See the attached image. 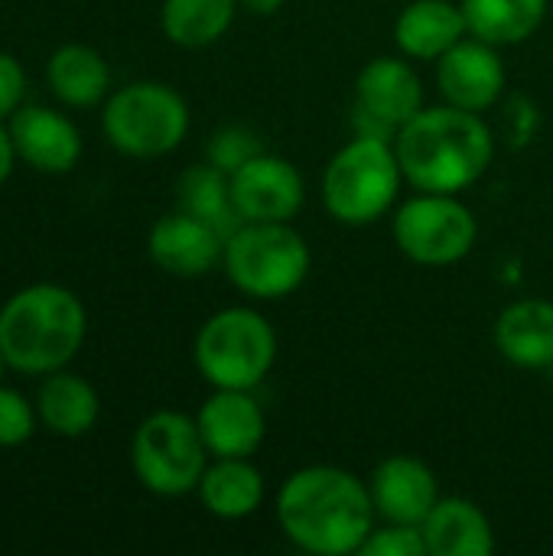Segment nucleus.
<instances>
[{"mask_svg":"<svg viewBox=\"0 0 553 556\" xmlns=\"http://www.w3.org/2000/svg\"><path fill=\"white\" fill-rule=\"evenodd\" d=\"M284 538L313 556H352L375 531L368 482L339 466H303L277 492Z\"/></svg>","mask_w":553,"mask_h":556,"instance_id":"obj_1","label":"nucleus"},{"mask_svg":"<svg viewBox=\"0 0 553 556\" xmlns=\"http://www.w3.org/2000/svg\"><path fill=\"white\" fill-rule=\"evenodd\" d=\"M407 186L417 192H463L476 186L495 156L492 127L456 104L424 108L394 137Z\"/></svg>","mask_w":553,"mask_h":556,"instance_id":"obj_2","label":"nucleus"},{"mask_svg":"<svg viewBox=\"0 0 553 556\" xmlns=\"http://www.w3.org/2000/svg\"><path fill=\"white\" fill-rule=\"evenodd\" d=\"M88 336L81 300L59 283H33L0 306V352L20 375H52L65 368Z\"/></svg>","mask_w":553,"mask_h":556,"instance_id":"obj_3","label":"nucleus"},{"mask_svg":"<svg viewBox=\"0 0 553 556\" xmlns=\"http://www.w3.org/2000/svg\"><path fill=\"white\" fill-rule=\"evenodd\" d=\"M404 182L394 140L355 134L326 163L323 205L339 225L365 228L398 205Z\"/></svg>","mask_w":553,"mask_h":556,"instance_id":"obj_4","label":"nucleus"},{"mask_svg":"<svg viewBox=\"0 0 553 556\" xmlns=\"http://www.w3.org/2000/svg\"><path fill=\"white\" fill-rule=\"evenodd\" d=\"M222 267L244 296L274 303L306 283L313 254L290 222H241L225 238Z\"/></svg>","mask_w":553,"mask_h":556,"instance_id":"obj_5","label":"nucleus"},{"mask_svg":"<svg viewBox=\"0 0 553 556\" xmlns=\"http://www.w3.org/2000/svg\"><path fill=\"white\" fill-rule=\"evenodd\" d=\"M192 362L212 388L254 391L277 362V332L251 306L218 309L196 332Z\"/></svg>","mask_w":553,"mask_h":556,"instance_id":"obj_6","label":"nucleus"},{"mask_svg":"<svg viewBox=\"0 0 553 556\" xmlns=\"http://www.w3.org/2000/svg\"><path fill=\"white\" fill-rule=\"evenodd\" d=\"M101 130L117 153L156 160L186 140L189 104L173 85L130 81L108 98L101 111Z\"/></svg>","mask_w":553,"mask_h":556,"instance_id":"obj_7","label":"nucleus"},{"mask_svg":"<svg viewBox=\"0 0 553 556\" xmlns=\"http://www.w3.org/2000/svg\"><path fill=\"white\" fill-rule=\"evenodd\" d=\"M209 459L212 456L202 443L196 417H186L179 410L150 414L130 440L134 476L147 492L160 498L196 492Z\"/></svg>","mask_w":553,"mask_h":556,"instance_id":"obj_8","label":"nucleus"},{"mask_svg":"<svg viewBox=\"0 0 553 556\" xmlns=\"http://www.w3.org/2000/svg\"><path fill=\"white\" fill-rule=\"evenodd\" d=\"M391 235L407 261L453 267L473 254L479 222L456 192H417L394 208Z\"/></svg>","mask_w":553,"mask_h":556,"instance_id":"obj_9","label":"nucleus"},{"mask_svg":"<svg viewBox=\"0 0 553 556\" xmlns=\"http://www.w3.org/2000/svg\"><path fill=\"white\" fill-rule=\"evenodd\" d=\"M424 111V81L407 55L372 59L352 91V124L355 134H372L394 140L407 121Z\"/></svg>","mask_w":553,"mask_h":556,"instance_id":"obj_10","label":"nucleus"},{"mask_svg":"<svg viewBox=\"0 0 553 556\" xmlns=\"http://www.w3.org/2000/svg\"><path fill=\"white\" fill-rule=\"evenodd\" d=\"M231 202L244 222H293L306 202V182L287 156L261 150L231 173Z\"/></svg>","mask_w":553,"mask_h":556,"instance_id":"obj_11","label":"nucleus"},{"mask_svg":"<svg viewBox=\"0 0 553 556\" xmlns=\"http://www.w3.org/2000/svg\"><path fill=\"white\" fill-rule=\"evenodd\" d=\"M437 85L447 104H456L463 111H489L499 104L505 91V62L499 46L466 36L450 52H443L437 62Z\"/></svg>","mask_w":553,"mask_h":556,"instance_id":"obj_12","label":"nucleus"},{"mask_svg":"<svg viewBox=\"0 0 553 556\" xmlns=\"http://www.w3.org/2000/svg\"><path fill=\"white\" fill-rule=\"evenodd\" d=\"M147 251L163 274L196 280L205 277L215 264H222L225 238L209 222L176 208L153 222L147 235Z\"/></svg>","mask_w":553,"mask_h":556,"instance_id":"obj_13","label":"nucleus"},{"mask_svg":"<svg viewBox=\"0 0 553 556\" xmlns=\"http://www.w3.org/2000/svg\"><path fill=\"white\" fill-rule=\"evenodd\" d=\"M196 424L212 459H251L267 437L264 407L251 391L215 388L199 407Z\"/></svg>","mask_w":553,"mask_h":556,"instance_id":"obj_14","label":"nucleus"},{"mask_svg":"<svg viewBox=\"0 0 553 556\" xmlns=\"http://www.w3.org/2000/svg\"><path fill=\"white\" fill-rule=\"evenodd\" d=\"M368 492L378 518L391 525H424L433 505L443 498L433 469L417 456H388L375 466Z\"/></svg>","mask_w":553,"mask_h":556,"instance_id":"obj_15","label":"nucleus"},{"mask_svg":"<svg viewBox=\"0 0 553 556\" xmlns=\"http://www.w3.org/2000/svg\"><path fill=\"white\" fill-rule=\"evenodd\" d=\"M7 130L16 156L39 173H52V176L68 173L81 156L78 127L52 108H39V104L16 108L7 121Z\"/></svg>","mask_w":553,"mask_h":556,"instance_id":"obj_16","label":"nucleus"},{"mask_svg":"<svg viewBox=\"0 0 553 556\" xmlns=\"http://www.w3.org/2000/svg\"><path fill=\"white\" fill-rule=\"evenodd\" d=\"M469 36L463 7L453 0H411L394 20V42L401 55L437 62L460 39Z\"/></svg>","mask_w":553,"mask_h":556,"instance_id":"obj_17","label":"nucleus"},{"mask_svg":"<svg viewBox=\"0 0 553 556\" xmlns=\"http://www.w3.org/2000/svg\"><path fill=\"white\" fill-rule=\"evenodd\" d=\"M499 352L528 371L553 365V303L541 296H525L508 303L495 319Z\"/></svg>","mask_w":553,"mask_h":556,"instance_id":"obj_18","label":"nucleus"},{"mask_svg":"<svg viewBox=\"0 0 553 556\" xmlns=\"http://www.w3.org/2000/svg\"><path fill=\"white\" fill-rule=\"evenodd\" d=\"M420 531L430 556H489L495 551L489 515L476 502L460 495L440 498Z\"/></svg>","mask_w":553,"mask_h":556,"instance_id":"obj_19","label":"nucleus"},{"mask_svg":"<svg viewBox=\"0 0 553 556\" xmlns=\"http://www.w3.org/2000/svg\"><path fill=\"white\" fill-rule=\"evenodd\" d=\"M196 495L212 518L244 521L264 505L267 482L251 459H212L199 479Z\"/></svg>","mask_w":553,"mask_h":556,"instance_id":"obj_20","label":"nucleus"},{"mask_svg":"<svg viewBox=\"0 0 553 556\" xmlns=\"http://www.w3.org/2000/svg\"><path fill=\"white\" fill-rule=\"evenodd\" d=\"M36 414L49 433H55L62 440H78L95 430L101 401H98V391L81 375L59 368V371L46 375V381L39 384Z\"/></svg>","mask_w":553,"mask_h":556,"instance_id":"obj_21","label":"nucleus"},{"mask_svg":"<svg viewBox=\"0 0 553 556\" xmlns=\"http://www.w3.org/2000/svg\"><path fill=\"white\" fill-rule=\"evenodd\" d=\"M46 81H49L52 94L62 104L91 108L108 94L111 68H108V62H104V55L98 49L81 46V42H68V46H59L49 55Z\"/></svg>","mask_w":553,"mask_h":556,"instance_id":"obj_22","label":"nucleus"},{"mask_svg":"<svg viewBox=\"0 0 553 556\" xmlns=\"http://www.w3.org/2000/svg\"><path fill=\"white\" fill-rule=\"evenodd\" d=\"M469 36L492 46H518L538 33L551 0H460Z\"/></svg>","mask_w":553,"mask_h":556,"instance_id":"obj_23","label":"nucleus"},{"mask_svg":"<svg viewBox=\"0 0 553 556\" xmlns=\"http://www.w3.org/2000/svg\"><path fill=\"white\" fill-rule=\"evenodd\" d=\"M176 208L209 222L222 238H228L244 218L238 215L235 202H231V176L218 166H212L209 160L205 163H196L189 166L179 182H176Z\"/></svg>","mask_w":553,"mask_h":556,"instance_id":"obj_24","label":"nucleus"},{"mask_svg":"<svg viewBox=\"0 0 553 556\" xmlns=\"http://www.w3.org/2000/svg\"><path fill=\"white\" fill-rule=\"evenodd\" d=\"M238 13V0H163L160 26L179 49H205L218 42Z\"/></svg>","mask_w":553,"mask_h":556,"instance_id":"obj_25","label":"nucleus"},{"mask_svg":"<svg viewBox=\"0 0 553 556\" xmlns=\"http://www.w3.org/2000/svg\"><path fill=\"white\" fill-rule=\"evenodd\" d=\"M264 150V143H261V137L251 130V127H244V124H228V127H222V130H215L212 134V140H209V147H205V156H209V163L212 166H218V169H225L228 176L238 169V166H244L251 156H257Z\"/></svg>","mask_w":553,"mask_h":556,"instance_id":"obj_26","label":"nucleus"},{"mask_svg":"<svg viewBox=\"0 0 553 556\" xmlns=\"http://www.w3.org/2000/svg\"><path fill=\"white\" fill-rule=\"evenodd\" d=\"M36 407L13 388L0 384V446L13 450L23 446L33 433H36Z\"/></svg>","mask_w":553,"mask_h":556,"instance_id":"obj_27","label":"nucleus"},{"mask_svg":"<svg viewBox=\"0 0 553 556\" xmlns=\"http://www.w3.org/2000/svg\"><path fill=\"white\" fill-rule=\"evenodd\" d=\"M362 556H430L427 554V541L424 531L417 525H391L385 521V528H375L368 534V541L362 544Z\"/></svg>","mask_w":553,"mask_h":556,"instance_id":"obj_28","label":"nucleus"},{"mask_svg":"<svg viewBox=\"0 0 553 556\" xmlns=\"http://www.w3.org/2000/svg\"><path fill=\"white\" fill-rule=\"evenodd\" d=\"M26 91V72L16 62V55L0 52V121H10V114L20 108Z\"/></svg>","mask_w":553,"mask_h":556,"instance_id":"obj_29","label":"nucleus"},{"mask_svg":"<svg viewBox=\"0 0 553 556\" xmlns=\"http://www.w3.org/2000/svg\"><path fill=\"white\" fill-rule=\"evenodd\" d=\"M13 160H16V150H13V140H10L7 124L0 121V186L10 179V173H13Z\"/></svg>","mask_w":553,"mask_h":556,"instance_id":"obj_30","label":"nucleus"},{"mask_svg":"<svg viewBox=\"0 0 553 556\" xmlns=\"http://www.w3.org/2000/svg\"><path fill=\"white\" fill-rule=\"evenodd\" d=\"M287 0H238L241 10H248L251 16H274Z\"/></svg>","mask_w":553,"mask_h":556,"instance_id":"obj_31","label":"nucleus"},{"mask_svg":"<svg viewBox=\"0 0 553 556\" xmlns=\"http://www.w3.org/2000/svg\"><path fill=\"white\" fill-rule=\"evenodd\" d=\"M3 368H7V362H3V352H0V384H3Z\"/></svg>","mask_w":553,"mask_h":556,"instance_id":"obj_32","label":"nucleus"}]
</instances>
